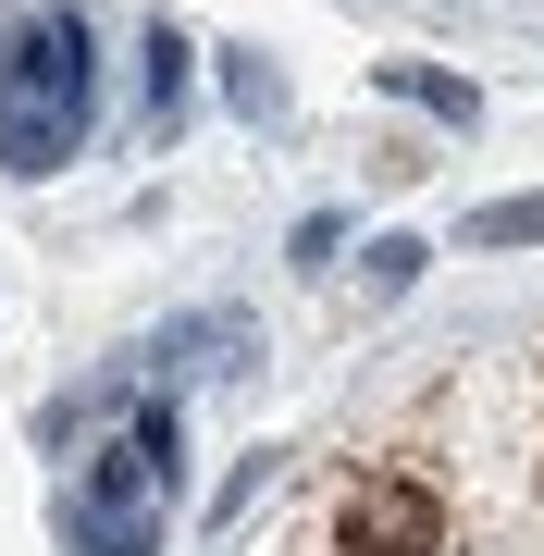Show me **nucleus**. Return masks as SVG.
<instances>
[{
	"label": "nucleus",
	"mask_w": 544,
	"mask_h": 556,
	"mask_svg": "<svg viewBox=\"0 0 544 556\" xmlns=\"http://www.w3.org/2000/svg\"><path fill=\"white\" fill-rule=\"evenodd\" d=\"M470 236H483V248H532V236H544V199H507V211L470 223Z\"/></svg>",
	"instance_id": "nucleus-4"
},
{
	"label": "nucleus",
	"mask_w": 544,
	"mask_h": 556,
	"mask_svg": "<svg viewBox=\"0 0 544 556\" xmlns=\"http://www.w3.org/2000/svg\"><path fill=\"white\" fill-rule=\"evenodd\" d=\"M174 408H137L124 433L62 482V544L75 556H162V519H174Z\"/></svg>",
	"instance_id": "nucleus-2"
},
{
	"label": "nucleus",
	"mask_w": 544,
	"mask_h": 556,
	"mask_svg": "<svg viewBox=\"0 0 544 556\" xmlns=\"http://www.w3.org/2000/svg\"><path fill=\"white\" fill-rule=\"evenodd\" d=\"M334 544L346 556H433L445 544V507H433V482H396V470H383V482H359V495L334 507Z\"/></svg>",
	"instance_id": "nucleus-3"
},
{
	"label": "nucleus",
	"mask_w": 544,
	"mask_h": 556,
	"mask_svg": "<svg viewBox=\"0 0 544 556\" xmlns=\"http://www.w3.org/2000/svg\"><path fill=\"white\" fill-rule=\"evenodd\" d=\"M100 124V50L75 0L0 13V174H62Z\"/></svg>",
	"instance_id": "nucleus-1"
}]
</instances>
